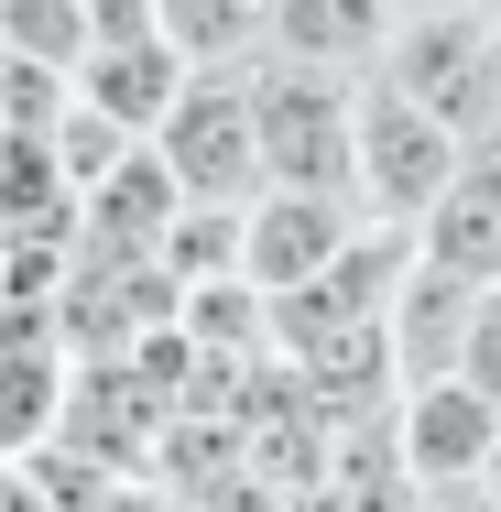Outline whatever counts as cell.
I'll use <instances>...</instances> for the list:
<instances>
[{
  "label": "cell",
  "instance_id": "obj_1",
  "mask_svg": "<svg viewBox=\"0 0 501 512\" xmlns=\"http://www.w3.org/2000/svg\"><path fill=\"white\" fill-rule=\"evenodd\" d=\"M251 142H262V186L295 197H360V77H316V66H251Z\"/></svg>",
  "mask_w": 501,
  "mask_h": 512
},
{
  "label": "cell",
  "instance_id": "obj_2",
  "mask_svg": "<svg viewBox=\"0 0 501 512\" xmlns=\"http://www.w3.org/2000/svg\"><path fill=\"white\" fill-rule=\"evenodd\" d=\"M153 164L186 207H251L262 197V142H251V66H186V99L164 109Z\"/></svg>",
  "mask_w": 501,
  "mask_h": 512
},
{
  "label": "cell",
  "instance_id": "obj_3",
  "mask_svg": "<svg viewBox=\"0 0 501 512\" xmlns=\"http://www.w3.org/2000/svg\"><path fill=\"white\" fill-rule=\"evenodd\" d=\"M447 186H458V131L436 109H414L403 88L360 77V207L382 229H414Z\"/></svg>",
  "mask_w": 501,
  "mask_h": 512
},
{
  "label": "cell",
  "instance_id": "obj_4",
  "mask_svg": "<svg viewBox=\"0 0 501 512\" xmlns=\"http://www.w3.org/2000/svg\"><path fill=\"white\" fill-rule=\"evenodd\" d=\"M360 229H371L360 197H295V186H262V197L240 207V284H251L262 306H284V295L327 284V273L349 262Z\"/></svg>",
  "mask_w": 501,
  "mask_h": 512
},
{
  "label": "cell",
  "instance_id": "obj_5",
  "mask_svg": "<svg viewBox=\"0 0 501 512\" xmlns=\"http://www.w3.org/2000/svg\"><path fill=\"white\" fill-rule=\"evenodd\" d=\"M393 458H403L414 491L480 480V469L501 458V404L469 393V382H425V393H403V414H393Z\"/></svg>",
  "mask_w": 501,
  "mask_h": 512
},
{
  "label": "cell",
  "instance_id": "obj_6",
  "mask_svg": "<svg viewBox=\"0 0 501 512\" xmlns=\"http://www.w3.org/2000/svg\"><path fill=\"white\" fill-rule=\"evenodd\" d=\"M393 0H262V55L316 66V77H371L393 55Z\"/></svg>",
  "mask_w": 501,
  "mask_h": 512
},
{
  "label": "cell",
  "instance_id": "obj_7",
  "mask_svg": "<svg viewBox=\"0 0 501 512\" xmlns=\"http://www.w3.org/2000/svg\"><path fill=\"white\" fill-rule=\"evenodd\" d=\"M491 284H447V273H403L393 316H382V349H393V393H425V382H458V349H469V316H480Z\"/></svg>",
  "mask_w": 501,
  "mask_h": 512
},
{
  "label": "cell",
  "instance_id": "obj_8",
  "mask_svg": "<svg viewBox=\"0 0 501 512\" xmlns=\"http://www.w3.org/2000/svg\"><path fill=\"white\" fill-rule=\"evenodd\" d=\"M77 99L99 109V120H120L131 142H153L164 109L186 99V55H175V44H99V55L77 66Z\"/></svg>",
  "mask_w": 501,
  "mask_h": 512
},
{
  "label": "cell",
  "instance_id": "obj_9",
  "mask_svg": "<svg viewBox=\"0 0 501 512\" xmlns=\"http://www.w3.org/2000/svg\"><path fill=\"white\" fill-rule=\"evenodd\" d=\"M414 262L447 273V284H501V186L458 175L447 197L414 218Z\"/></svg>",
  "mask_w": 501,
  "mask_h": 512
},
{
  "label": "cell",
  "instance_id": "obj_10",
  "mask_svg": "<svg viewBox=\"0 0 501 512\" xmlns=\"http://www.w3.org/2000/svg\"><path fill=\"white\" fill-rule=\"evenodd\" d=\"M77 197L55 164V131H0V240H66Z\"/></svg>",
  "mask_w": 501,
  "mask_h": 512
},
{
  "label": "cell",
  "instance_id": "obj_11",
  "mask_svg": "<svg viewBox=\"0 0 501 512\" xmlns=\"http://www.w3.org/2000/svg\"><path fill=\"white\" fill-rule=\"evenodd\" d=\"M164 284L175 295H207V284H240V207H175V229L153 240Z\"/></svg>",
  "mask_w": 501,
  "mask_h": 512
},
{
  "label": "cell",
  "instance_id": "obj_12",
  "mask_svg": "<svg viewBox=\"0 0 501 512\" xmlns=\"http://www.w3.org/2000/svg\"><path fill=\"white\" fill-rule=\"evenodd\" d=\"M164 11V44L186 66H240L262 44V0H153Z\"/></svg>",
  "mask_w": 501,
  "mask_h": 512
},
{
  "label": "cell",
  "instance_id": "obj_13",
  "mask_svg": "<svg viewBox=\"0 0 501 512\" xmlns=\"http://www.w3.org/2000/svg\"><path fill=\"white\" fill-rule=\"evenodd\" d=\"M0 55L77 77V66H88V11H77V0H0Z\"/></svg>",
  "mask_w": 501,
  "mask_h": 512
},
{
  "label": "cell",
  "instance_id": "obj_14",
  "mask_svg": "<svg viewBox=\"0 0 501 512\" xmlns=\"http://www.w3.org/2000/svg\"><path fill=\"white\" fill-rule=\"evenodd\" d=\"M131 153H142V142H131V131H120V120H99V109L77 99L66 109V120H55V164H66V197L88 207L109 186V175H120V164H131Z\"/></svg>",
  "mask_w": 501,
  "mask_h": 512
},
{
  "label": "cell",
  "instance_id": "obj_15",
  "mask_svg": "<svg viewBox=\"0 0 501 512\" xmlns=\"http://www.w3.org/2000/svg\"><path fill=\"white\" fill-rule=\"evenodd\" d=\"M458 382L501 404V284L480 295V316H469V349H458Z\"/></svg>",
  "mask_w": 501,
  "mask_h": 512
},
{
  "label": "cell",
  "instance_id": "obj_16",
  "mask_svg": "<svg viewBox=\"0 0 501 512\" xmlns=\"http://www.w3.org/2000/svg\"><path fill=\"white\" fill-rule=\"evenodd\" d=\"M88 11V55L99 44H164V11L153 0H77Z\"/></svg>",
  "mask_w": 501,
  "mask_h": 512
},
{
  "label": "cell",
  "instance_id": "obj_17",
  "mask_svg": "<svg viewBox=\"0 0 501 512\" xmlns=\"http://www.w3.org/2000/svg\"><path fill=\"white\" fill-rule=\"evenodd\" d=\"M99 512H186V491H164V480H131V469H120V480L99 491Z\"/></svg>",
  "mask_w": 501,
  "mask_h": 512
},
{
  "label": "cell",
  "instance_id": "obj_18",
  "mask_svg": "<svg viewBox=\"0 0 501 512\" xmlns=\"http://www.w3.org/2000/svg\"><path fill=\"white\" fill-rule=\"evenodd\" d=\"M480 491H491V512H501V458H491V469H480Z\"/></svg>",
  "mask_w": 501,
  "mask_h": 512
},
{
  "label": "cell",
  "instance_id": "obj_19",
  "mask_svg": "<svg viewBox=\"0 0 501 512\" xmlns=\"http://www.w3.org/2000/svg\"><path fill=\"white\" fill-rule=\"evenodd\" d=\"M480 11H491V22H501V0H480Z\"/></svg>",
  "mask_w": 501,
  "mask_h": 512
}]
</instances>
